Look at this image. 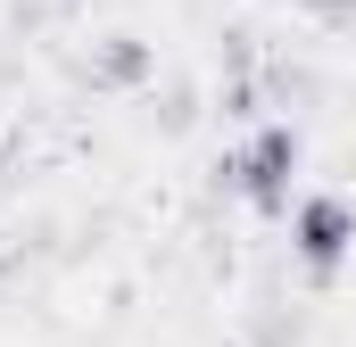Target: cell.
Instances as JSON below:
<instances>
[{
    "label": "cell",
    "instance_id": "1",
    "mask_svg": "<svg viewBox=\"0 0 356 347\" xmlns=\"http://www.w3.org/2000/svg\"><path fill=\"white\" fill-rule=\"evenodd\" d=\"M298 166H307L298 124H290V116H266V124L249 133V149H224V158H216V182L241 190L257 215H290V182H298Z\"/></svg>",
    "mask_w": 356,
    "mask_h": 347
},
{
    "label": "cell",
    "instance_id": "2",
    "mask_svg": "<svg viewBox=\"0 0 356 347\" xmlns=\"http://www.w3.org/2000/svg\"><path fill=\"white\" fill-rule=\"evenodd\" d=\"M290 257L307 264V281H332V273L356 257V207L340 190H307V198L290 207Z\"/></svg>",
    "mask_w": 356,
    "mask_h": 347
},
{
    "label": "cell",
    "instance_id": "3",
    "mask_svg": "<svg viewBox=\"0 0 356 347\" xmlns=\"http://www.w3.org/2000/svg\"><path fill=\"white\" fill-rule=\"evenodd\" d=\"M149 75H158V50L141 33H108V42H91V58H83L91 91H141Z\"/></svg>",
    "mask_w": 356,
    "mask_h": 347
},
{
    "label": "cell",
    "instance_id": "4",
    "mask_svg": "<svg viewBox=\"0 0 356 347\" xmlns=\"http://www.w3.org/2000/svg\"><path fill=\"white\" fill-rule=\"evenodd\" d=\"M307 8H315L323 25H356V0H307Z\"/></svg>",
    "mask_w": 356,
    "mask_h": 347
},
{
    "label": "cell",
    "instance_id": "5",
    "mask_svg": "<svg viewBox=\"0 0 356 347\" xmlns=\"http://www.w3.org/2000/svg\"><path fill=\"white\" fill-rule=\"evenodd\" d=\"M8 158H17V133H0V166H8Z\"/></svg>",
    "mask_w": 356,
    "mask_h": 347
}]
</instances>
